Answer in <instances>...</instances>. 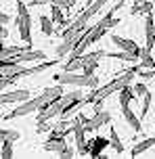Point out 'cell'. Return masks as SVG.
Instances as JSON below:
<instances>
[{"instance_id": "obj_1", "label": "cell", "mask_w": 155, "mask_h": 159, "mask_svg": "<svg viewBox=\"0 0 155 159\" xmlns=\"http://www.w3.org/2000/svg\"><path fill=\"white\" fill-rule=\"evenodd\" d=\"M61 59H55V61H42L40 65H34V67H21V65H15V67H2V80H0V88L4 90L8 84L17 82L19 78H27V75H36V73L48 71L50 67H55Z\"/></svg>"}, {"instance_id": "obj_2", "label": "cell", "mask_w": 155, "mask_h": 159, "mask_svg": "<svg viewBox=\"0 0 155 159\" xmlns=\"http://www.w3.org/2000/svg\"><path fill=\"white\" fill-rule=\"evenodd\" d=\"M134 75H136V67H134V69H126V71H122V75H120V78L111 80V82H109V84H105V86L92 88V92L86 96V103H94L97 98H107V96L113 94L115 90H122L124 86H130L132 80H134Z\"/></svg>"}, {"instance_id": "obj_3", "label": "cell", "mask_w": 155, "mask_h": 159, "mask_svg": "<svg viewBox=\"0 0 155 159\" xmlns=\"http://www.w3.org/2000/svg\"><path fill=\"white\" fill-rule=\"evenodd\" d=\"M57 84H63V86H84V88H98V78L94 73H74V71H63L55 75Z\"/></svg>"}, {"instance_id": "obj_4", "label": "cell", "mask_w": 155, "mask_h": 159, "mask_svg": "<svg viewBox=\"0 0 155 159\" xmlns=\"http://www.w3.org/2000/svg\"><path fill=\"white\" fill-rule=\"evenodd\" d=\"M46 103H50V98H48V94L42 90V94L34 96V98H27V101H23V103L19 105V107H15L13 111L8 113V115H4L2 119L7 121V119H15V117H21V115H30V113L38 111L42 105H46Z\"/></svg>"}, {"instance_id": "obj_5", "label": "cell", "mask_w": 155, "mask_h": 159, "mask_svg": "<svg viewBox=\"0 0 155 159\" xmlns=\"http://www.w3.org/2000/svg\"><path fill=\"white\" fill-rule=\"evenodd\" d=\"M15 23L19 27V36L25 44H32V17L27 13V4L25 2H19L17 4V17Z\"/></svg>"}, {"instance_id": "obj_6", "label": "cell", "mask_w": 155, "mask_h": 159, "mask_svg": "<svg viewBox=\"0 0 155 159\" xmlns=\"http://www.w3.org/2000/svg\"><path fill=\"white\" fill-rule=\"evenodd\" d=\"M109 2H111V0H94L90 7H86L80 15L75 17L74 21H69V27H74V30H86V23H88L97 13H101V8L105 7V4H109Z\"/></svg>"}, {"instance_id": "obj_7", "label": "cell", "mask_w": 155, "mask_h": 159, "mask_svg": "<svg viewBox=\"0 0 155 159\" xmlns=\"http://www.w3.org/2000/svg\"><path fill=\"white\" fill-rule=\"evenodd\" d=\"M63 109H65V105H63V101H61V98H59V101H52V103L42 105L40 109H38V121L57 117V115H61V113H63Z\"/></svg>"}, {"instance_id": "obj_8", "label": "cell", "mask_w": 155, "mask_h": 159, "mask_svg": "<svg viewBox=\"0 0 155 159\" xmlns=\"http://www.w3.org/2000/svg\"><path fill=\"white\" fill-rule=\"evenodd\" d=\"M101 57H107L105 50L84 52V55L80 57V61H82V71H86V73H94V69L98 67V61H101Z\"/></svg>"}, {"instance_id": "obj_9", "label": "cell", "mask_w": 155, "mask_h": 159, "mask_svg": "<svg viewBox=\"0 0 155 159\" xmlns=\"http://www.w3.org/2000/svg\"><path fill=\"white\" fill-rule=\"evenodd\" d=\"M71 126H74V136H75V151L84 155V147L88 140H86V128H84V121H82L80 115L71 121Z\"/></svg>"}, {"instance_id": "obj_10", "label": "cell", "mask_w": 155, "mask_h": 159, "mask_svg": "<svg viewBox=\"0 0 155 159\" xmlns=\"http://www.w3.org/2000/svg\"><path fill=\"white\" fill-rule=\"evenodd\" d=\"M109 121H111V113L101 109V111H94V117H88V121L84 124V128H86V132H94L101 126H107Z\"/></svg>"}, {"instance_id": "obj_11", "label": "cell", "mask_w": 155, "mask_h": 159, "mask_svg": "<svg viewBox=\"0 0 155 159\" xmlns=\"http://www.w3.org/2000/svg\"><path fill=\"white\" fill-rule=\"evenodd\" d=\"M111 42H113L115 46H120L122 50H126V52H132V55H136L140 59V46L134 42V40H128L124 38V36H117V34H113L111 36Z\"/></svg>"}, {"instance_id": "obj_12", "label": "cell", "mask_w": 155, "mask_h": 159, "mask_svg": "<svg viewBox=\"0 0 155 159\" xmlns=\"http://www.w3.org/2000/svg\"><path fill=\"white\" fill-rule=\"evenodd\" d=\"M30 98V90H13V92H2L0 96V103L2 105H8V103H23Z\"/></svg>"}, {"instance_id": "obj_13", "label": "cell", "mask_w": 155, "mask_h": 159, "mask_svg": "<svg viewBox=\"0 0 155 159\" xmlns=\"http://www.w3.org/2000/svg\"><path fill=\"white\" fill-rule=\"evenodd\" d=\"M111 144L109 138H103V136H97L90 140V157H103V151Z\"/></svg>"}, {"instance_id": "obj_14", "label": "cell", "mask_w": 155, "mask_h": 159, "mask_svg": "<svg viewBox=\"0 0 155 159\" xmlns=\"http://www.w3.org/2000/svg\"><path fill=\"white\" fill-rule=\"evenodd\" d=\"M145 40H147V48L155 46V21H153V13H149L145 19Z\"/></svg>"}, {"instance_id": "obj_15", "label": "cell", "mask_w": 155, "mask_h": 159, "mask_svg": "<svg viewBox=\"0 0 155 159\" xmlns=\"http://www.w3.org/2000/svg\"><path fill=\"white\" fill-rule=\"evenodd\" d=\"M65 147H67L65 138H48V143L42 144V149H44V151H48V153H57V155L63 151Z\"/></svg>"}, {"instance_id": "obj_16", "label": "cell", "mask_w": 155, "mask_h": 159, "mask_svg": "<svg viewBox=\"0 0 155 159\" xmlns=\"http://www.w3.org/2000/svg\"><path fill=\"white\" fill-rule=\"evenodd\" d=\"M122 115L126 117V121H128V124L132 126V130H134V132H140V130H143V124H140V119L130 111V107H122Z\"/></svg>"}, {"instance_id": "obj_17", "label": "cell", "mask_w": 155, "mask_h": 159, "mask_svg": "<svg viewBox=\"0 0 155 159\" xmlns=\"http://www.w3.org/2000/svg\"><path fill=\"white\" fill-rule=\"evenodd\" d=\"M151 147H155V138H145V140H140V143H136L134 147H132V157H136V155H140V153H145L147 149H151Z\"/></svg>"}, {"instance_id": "obj_18", "label": "cell", "mask_w": 155, "mask_h": 159, "mask_svg": "<svg viewBox=\"0 0 155 159\" xmlns=\"http://www.w3.org/2000/svg\"><path fill=\"white\" fill-rule=\"evenodd\" d=\"M50 13H52V17H50V19H52L55 23H59L61 27H63V30H65L67 25H69V21H67L65 17H63V11H61V7H57V4H50Z\"/></svg>"}, {"instance_id": "obj_19", "label": "cell", "mask_w": 155, "mask_h": 159, "mask_svg": "<svg viewBox=\"0 0 155 159\" xmlns=\"http://www.w3.org/2000/svg\"><path fill=\"white\" fill-rule=\"evenodd\" d=\"M140 67H145V69H155V61H153L151 50H149L147 46L140 48Z\"/></svg>"}, {"instance_id": "obj_20", "label": "cell", "mask_w": 155, "mask_h": 159, "mask_svg": "<svg viewBox=\"0 0 155 159\" xmlns=\"http://www.w3.org/2000/svg\"><path fill=\"white\" fill-rule=\"evenodd\" d=\"M109 140H111V147L115 149V153L120 155V153H124V144H122V140H120V134L115 132V128L111 126V130H109Z\"/></svg>"}, {"instance_id": "obj_21", "label": "cell", "mask_w": 155, "mask_h": 159, "mask_svg": "<svg viewBox=\"0 0 155 159\" xmlns=\"http://www.w3.org/2000/svg\"><path fill=\"white\" fill-rule=\"evenodd\" d=\"M52 19H48L46 15H40V30H42V34L44 36H52L55 34V30H52Z\"/></svg>"}, {"instance_id": "obj_22", "label": "cell", "mask_w": 155, "mask_h": 159, "mask_svg": "<svg viewBox=\"0 0 155 159\" xmlns=\"http://www.w3.org/2000/svg\"><path fill=\"white\" fill-rule=\"evenodd\" d=\"M132 98H134V94H132V90H130L128 86H124L122 90H120V107H128Z\"/></svg>"}, {"instance_id": "obj_23", "label": "cell", "mask_w": 155, "mask_h": 159, "mask_svg": "<svg viewBox=\"0 0 155 159\" xmlns=\"http://www.w3.org/2000/svg\"><path fill=\"white\" fill-rule=\"evenodd\" d=\"M153 11V4L149 2V0H145L143 4H139V7H132V11H130V15H139V13H145V15H149Z\"/></svg>"}, {"instance_id": "obj_24", "label": "cell", "mask_w": 155, "mask_h": 159, "mask_svg": "<svg viewBox=\"0 0 155 159\" xmlns=\"http://www.w3.org/2000/svg\"><path fill=\"white\" fill-rule=\"evenodd\" d=\"M107 57H113V59H120V61H139L136 55L126 52V50H122V52H111V55H107Z\"/></svg>"}, {"instance_id": "obj_25", "label": "cell", "mask_w": 155, "mask_h": 159, "mask_svg": "<svg viewBox=\"0 0 155 159\" xmlns=\"http://www.w3.org/2000/svg\"><path fill=\"white\" fill-rule=\"evenodd\" d=\"M19 132H17V130H7V128H4V130H2V132H0V140H19Z\"/></svg>"}, {"instance_id": "obj_26", "label": "cell", "mask_w": 155, "mask_h": 159, "mask_svg": "<svg viewBox=\"0 0 155 159\" xmlns=\"http://www.w3.org/2000/svg\"><path fill=\"white\" fill-rule=\"evenodd\" d=\"M143 98H145V101H143V109H140V117H145V115L149 113V109H151V101H153V94H151V92H147V94L143 96Z\"/></svg>"}, {"instance_id": "obj_27", "label": "cell", "mask_w": 155, "mask_h": 159, "mask_svg": "<svg viewBox=\"0 0 155 159\" xmlns=\"http://www.w3.org/2000/svg\"><path fill=\"white\" fill-rule=\"evenodd\" d=\"M13 143L15 140H2V157L4 159L13 157Z\"/></svg>"}, {"instance_id": "obj_28", "label": "cell", "mask_w": 155, "mask_h": 159, "mask_svg": "<svg viewBox=\"0 0 155 159\" xmlns=\"http://www.w3.org/2000/svg\"><path fill=\"white\" fill-rule=\"evenodd\" d=\"M50 4H57V7H61V8H71V7H75V0H50Z\"/></svg>"}, {"instance_id": "obj_29", "label": "cell", "mask_w": 155, "mask_h": 159, "mask_svg": "<svg viewBox=\"0 0 155 159\" xmlns=\"http://www.w3.org/2000/svg\"><path fill=\"white\" fill-rule=\"evenodd\" d=\"M36 124H38V126H36V132H38V134H44V132H48L50 128V124H46V119H44V121H36Z\"/></svg>"}, {"instance_id": "obj_30", "label": "cell", "mask_w": 155, "mask_h": 159, "mask_svg": "<svg viewBox=\"0 0 155 159\" xmlns=\"http://www.w3.org/2000/svg\"><path fill=\"white\" fill-rule=\"evenodd\" d=\"M74 149H71V147H65V149H63V151L59 153V157H74Z\"/></svg>"}, {"instance_id": "obj_31", "label": "cell", "mask_w": 155, "mask_h": 159, "mask_svg": "<svg viewBox=\"0 0 155 159\" xmlns=\"http://www.w3.org/2000/svg\"><path fill=\"white\" fill-rule=\"evenodd\" d=\"M134 90H136V94H140V96H145V94L149 92V88L145 86V84H139V86L134 88Z\"/></svg>"}, {"instance_id": "obj_32", "label": "cell", "mask_w": 155, "mask_h": 159, "mask_svg": "<svg viewBox=\"0 0 155 159\" xmlns=\"http://www.w3.org/2000/svg\"><path fill=\"white\" fill-rule=\"evenodd\" d=\"M0 23H2V25L11 23V15H7V13H2V15H0Z\"/></svg>"}, {"instance_id": "obj_33", "label": "cell", "mask_w": 155, "mask_h": 159, "mask_svg": "<svg viewBox=\"0 0 155 159\" xmlns=\"http://www.w3.org/2000/svg\"><path fill=\"white\" fill-rule=\"evenodd\" d=\"M8 36V32H7V25H2V27H0V38H7Z\"/></svg>"}, {"instance_id": "obj_34", "label": "cell", "mask_w": 155, "mask_h": 159, "mask_svg": "<svg viewBox=\"0 0 155 159\" xmlns=\"http://www.w3.org/2000/svg\"><path fill=\"white\" fill-rule=\"evenodd\" d=\"M145 0H134V7H139V4H143Z\"/></svg>"}, {"instance_id": "obj_35", "label": "cell", "mask_w": 155, "mask_h": 159, "mask_svg": "<svg viewBox=\"0 0 155 159\" xmlns=\"http://www.w3.org/2000/svg\"><path fill=\"white\" fill-rule=\"evenodd\" d=\"M84 2H86V4H88V7H90V4H92V2H94V0H84Z\"/></svg>"}]
</instances>
